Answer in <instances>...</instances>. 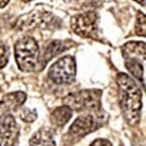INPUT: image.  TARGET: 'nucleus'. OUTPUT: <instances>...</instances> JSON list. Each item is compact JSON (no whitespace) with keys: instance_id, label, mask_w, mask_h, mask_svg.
I'll use <instances>...</instances> for the list:
<instances>
[{"instance_id":"nucleus-2","label":"nucleus","mask_w":146,"mask_h":146,"mask_svg":"<svg viewBox=\"0 0 146 146\" xmlns=\"http://www.w3.org/2000/svg\"><path fill=\"white\" fill-rule=\"evenodd\" d=\"M105 119H106V116L104 113V110L85 112L73 122L66 135V139H68L71 143H77L82 138L99 129L104 124Z\"/></svg>"},{"instance_id":"nucleus-10","label":"nucleus","mask_w":146,"mask_h":146,"mask_svg":"<svg viewBox=\"0 0 146 146\" xmlns=\"http://www.w3.org/2000/svg\"><path fill=\"white\" fill-rule=\"evenodd\" d=\"M73 43L71 40H66V42H61V40H55L51 44H49V46L46 48L44 52V56H43V63H42V67L45 66V63L48 61H50L54 56H56L60 52L62 51H66V50L71 46Z\"/></svg>"},{"instance_id":"nucleus-1","label":"nucleus","mask_w":146,"mask_h":146,"mask_svg":"<svg viewBox=\"0 0 146 146\" xmlns=\"http://www.w3.org/2000/svg\"><path fill=\"white\" fill-rule=\"evenodd\" d=\"M117 84L119 89V105L123 116L129 124H138L141 111V90L125 73H118Z\"/></svg>"},{"instance_id":"nucleus-6","label":"nucleus","mask_w":146,"mask_h":146,"mask_svg":"<svg viewBox=\"0 0 146 146\" xmlns=\"http://www.w3.org/2000/svg\"><path fill=\"white\" fill-rule=\"evenodd\" d=\"M49 77L56 84H71L76 79V60L65 56L50 67Z\"/></svg>"},{"instance_id":"nucleus-8","label":"nucleus","mask_w":146,"mask_h":146,"mask_svg":"<svg viewBox=\"0 0 146 146\" xmlns=\"http://www.w3.org/2000/svg\"><path fill=\"white\" fill-rule=\"evenodd\" d=\"M122 55L124 60L145 61V43L144 42H129L122 48Z\"/></svg>"},{"instance_id":"nucleus-21","label":"nucleus","mask_w":146,"mask_h":146,"mask_svg":"<svg viewBox=\"0 0 146 146\" xmlns=\"http://www.w3.org/2000/svg\"><path fill=\"white\" fill-rule=\"evenodd\" d=\"M22 1H25V3H29V1H32V0H22Z\"/></svg>"},{"instance_id":"nucleus-19","label":"nucleus","mask_w":146,"mask_h":146,"mask_svg":"<svg viewBox=\"0 0 146 146\" xmlns=\"http://www.w3.org/2000/svg\"><path fill=\"white\" fill-rule=\"evenodd\" d=\"M136 3H139V4H141L143 6H145V0H135Z\"/></svg>"},{"instance_id":"nucleus-17","label":"nucleus","mask_w":146,"mask_h":146,"mask_svg":"<svg viewBox=\"0 0 146 146\" xmlns=\"http://www.w3.org/2000/svg\"><path fill=\"white\" fill-rule=\"evenodd\" d=\"M90 146H112V144L110 143L108 140H105V139H96Z\"/></svg>"},{"instance_id":"nucleus-18","label":"nucleus","mask_w":146,"mask_h":146,"mask_svg":"<svg viewBox=\"0 0 146 146\" xmlns=\"http://www.w3.org/2000/svg\"><path fill=\"white\" fill-rule=\"evenodd\" d=\"M10 0H0V7H5Z\"/></svg>"},{"instance_id":"nucleus-11","label":"nucleus","mask_w":146,"mask_h":146,"mask_svg":"<svg viewBox=\"0 0 146 146\" xmlns=\"http://www.w3.org/2000/svg\"><path fill=\"white\" fill-rule=\"evenodd\" d=\"M29 146H56L51 131L46 128H42L32 136Z\"/></svg>"},{"instance_id":"nucleus-20","label":"nucleus","mask_w":146,"mask_h":146,"mask_svg":"<svg viewBox=\"0 0 146 146\" xmlns=\"http://www.w3.org/2000/svg\"><path fill=\"white\" fill-rule=\"evenodd\" d=\"M83 4H86V5H88V4H91V1H89V0H83Z\"/></svg>"},{"instance_id":"nucleus-12","label":"nucleus","mask_w":146,"mask_h":146,"mask_svg":"<svg viewBox=\"0 0 146 146\" xmlns=\"http://www.w3.org/2000/svg\"><path fill=\"white\" fill-rule=\"evenodd\" d=\"M71 117H72V110L63 105V106L54 110L51 116H50V119H51L52 124H55L56 127H63L71 119Z\"/></svg>"},{"instance_id":"nucleus-9","label":"nucleus","mask_w":146,"mask_h":146,"mask_svg":"<svg viewBox=\"0 0 146 146\" xmlns=\"http://www.w3.org/2000/svg\"><path fill=\"white\" fill-rule=\"evenodd\" d=\"M26 94L22 91H17V93H10L6 94L5 96L0 101V110L3 111H13L21 107L23 102L26 101Z\"/></svg>"},{"instance_id":"nucleus-7","label":"nucleus","mask_w":146,"mask_h":146,"mask_svg":"<svg viewBox=\"0 0 146 146\" xmlns=\"http://www.w3.org/2000/svg\"><path fill=\"white\" fill-rule=\"evenodd\" d=\"M18 136V125L11 115L0 116V146H13Z\"/></svg>"},{"instance_id":"nucleus-16","label":"nucleus","mask_w":146,"mask_h":146,"mask_svg":"<svg viewBox=\"0 0 146 146\" xmlns=\"http://www.w3.org/2000/svg\"><path fill=\"white\" fill-rule=\"evenodd\" d=\"M21 118L27 123H32L36 118V113L35 111H32V110H23L21 112Z\"/></svg>"},{"instance_id":"nucleus-4","label":"nucleus","mask_w":146,"mask_h":146,"mask_svg":"<svg viewBox=\"0 0 146 146\" xmlns=\"http://www.w3.org/2000/svg\"><path fill=\"white\" fill-rule=\"evenodd\" d=\"M100 101H101V90L98 89L77 91V93L68 94L63 99L65 106L78 112L99 111V110H101Z\"/></svg>"},{"instance_id":"nucleus-5","label":"nucleus","mask_w":146,"mask_h":146,"mask_svg":"<svg viewBox=\"0 0 146 146\" xmlns=\"http://www.w3.org/2000/svg\"><path fill=\"white\" fill-rule=\"evenodd\" d=\"M99 17L96 12L88 11L84 13H78L73 16L71 20L72 29L76 34L84 38H99V26H98Z\"/></svg>"},{"instance_id":"nucleus-3","label":"nucleus","mask_w":146,"mask_h":146,"mask_svg":"<svg viewBox=\"0 0 146 146\" xmlns=\"http://www.w3.org/2000/svg\"><path fill=\"white\" fill-rule=\"evenodd\" d=\"M15 57L21 71H34L39 58V46L35 39L32 36H25L18 40L15 44Z\"/></svg>"},{"instance_id":"nucleus-14","label":"nucleus","mask_w":146,"mask_h":146,"mask_svg":"<svg viewBox=\"0 0 146 146\" xmlns=\"http://www.w3.org/2000/svg\"><path fill=\"white\" fill-rule=\"evenodd\" d=\"M135 33L136 35L145 36V15L143 12H138L136 25H135Z\"/></svg>"},{"instance_id":"nucleus-13","label":"nucleus","mask_w":146,"mask_h":146,"mask_svg":"<svg viewBox=\"0 0 146 146\" xmlns=\"http://www.w3.org/2000/svg\"><path fill=\"white\" fill-rule=\"evenodd\" d=\"M144 62L136 61V60H125V67L128 68L131 74H133L135 78H138L140 82L144 83Z\"/></svg>"},{"instance_id":"nucleus-15","label":"nucleus","mask_w":146,"mask_h":146,"mask_svg":"<svg viewBox=\"0 0 146 146\" xmlns=\"http://www.w3.org/2000/svg\"><path fill=\"white\" fill-rule=\"evenodd\" d=\"M9 61V48L4 43H0V68L5 67Z\"/></svg>"}]
</instances>
